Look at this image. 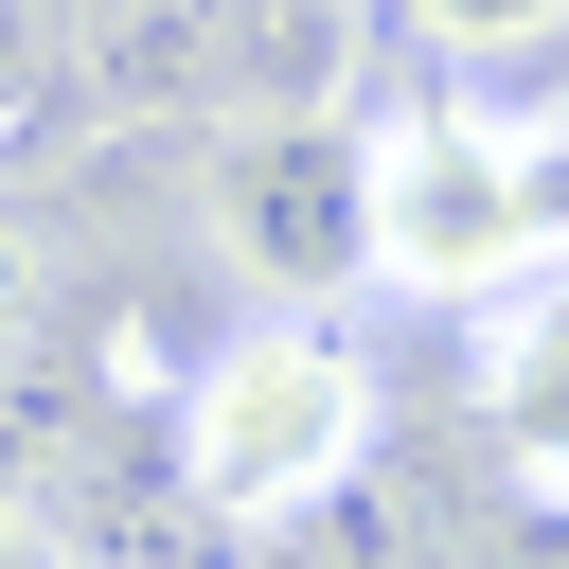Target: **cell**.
I'll return each instance as SVG.
<instances>
[{"label":"cell","instance_id":"6da1fadb","mask_svg":"<svg viewBox=\"0 0 569 569\" xmlns=\"http://www.w3.org/2000/svg\"><path fill=\"white\" fill-rule=\"evenodd\" d=\"M160 445L196 462V498H213L231 533H302V516H338V498L391 462L373 320H338V302H249L231 338H196Z\"/></svg>","mask_w":569,"mask_h":569},{"label":"cell","instance_id":"7a4b0ae2","mask_svg":"<svg viewBox=\"0 0 569 569\" xmlns=\"http://www.w3.org/2000/svg\"><path fill=\"white\" fill-rule=\"evenodd\" d=\"M569 267V160L533 142V124H498V107H391L373 124V284H409V302H516V284H551Z\"/></svg>","mask_w":569,"mask_h":569},{"label":"cell","instance_id":"3957f363","mask_svg":"<svg viewBox=\"0 0 569 569\" xmlns=\"http://www.w3.org/2000/svg\"><path fill=\"white\" fill-rule=\"evenodd\" d=\"M213 249L249 302H356L373 284V124L356 107H231Z\"/></svg>","mask_w":569,"mask_h":569},{"label":"cell","instance_id":"277c9868","mask_svg":"<svg viewBox=\"0 0 569 569\" xmlns=\"http://www.w3.org/2000/svg\"><path fill=\"white\" fill-rule=\"evenodd\" d=\"M480 445L533 516H569V267L480 320Z\"/></svg>","mask_w":569,"mask_h":569},{"label":"cell","instance_id":"5b68a950","mask_svg":"<svg viewBox=\"0 0 569 569\" xmlns=\"http://www.w3.org/2000/svg\"><path fill=\"white\" fill-rule=\"evenodd\" d=\"M71 89H89L107 124L231 107V0H89V36H71Z\"/></svg>","mask_w":569,"mask_h":569},{"label":"cell","instance_id":"8992f818","mask_svg":"<svg viewBox=\"0 0 569 569\" xmlns=\"http://www.w3.org/2000/svg\"><path fill=\"white\" fill-rule=\"evenodd\" d=\"M71 36H89V0H0V142H36V124L89 107L71 89Z\"/></svg>","mask_w":569,"mask_h":569},{"label":"cell","instance_id":"52a82bcc","mask_svg":"<svg viewBox=\"0 0 569 569\" xmlns=\"http://www.w3.org/2000/svg\"><path fill=\"white\" fill-rule=\"evenodd\" d=\"M391 18H409L445 71H516V53H551V36H569V0H391Z\"/></svg>","mask_w":569,"mask_h":569}]
</instances>
